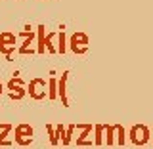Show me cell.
<instances>
[{"label":"cell","mask_w":153,"mask_h":149,"mask_svg":"<svg viewBox=\"0 0 153 149\" xmlns=\"http://www.w3.org/2000/svg\"><path fill=\"white\" fill-rule=\"evenodd\" d=\"M4 94V86H2V82H0V96Z\"/></svg>","instance_id":"obj_20"},{"label":"cell","mask_w":153,"mask_h":149,"mask_svg":"<svg viewBox=\"0 0 153 149\" xmlns=\"http://www.w3.org/2000/svg\"><path fill=\"white\" fill-rule=\"evenodd\" d=\"M33 140H35V130H33V126L29 122H21L16 126V143L17 145H31Z\"/></svg>","instance_id":"obj_8"},{"label":"cell","mask_w":153,"mask_h":149,"mask_svg":"<svg viewBox=\"0 0 153 149\" xmlns=\"http://www.w3.org/2000/svg\"><path fill=\"white\" fill-rule=\"evenodd\" d=\"M67 48H69L75 56L86 54V52H88V48H90V38H88V35L82 33V31L73 33V35L67 38Z\"/></svg>","instance_id":"obj_1"},{"label":"cell","mask_w":153,"mask_h":149,"mask_svg":"<svg viewBox=\"0 0 153 149\" xmlns=\"http://www.w3.org/2000/svg\"><path fill=\"white\" fill-rule=\"evenodd\" d=\"M61 31H57V44H56V50H57V54H65L67 52V35H65V31H63V25L59 27Z\"/></svg>","instance_id":"obj_13"},{"label":"cell","mask_w":153,"mask_h":149,"mask_svg":"<svg viewBox=\"0 0 153 149\" xmlns=\"http://www.w3.org/2000/svg\"><path fill=\"white\" fill-rule=\"evenodd\" d=\"M48 99H57V79L56 76H50L48 79Z\"/></svg>","instance_id":"obj_15"},{"label":"cell","mask_w":153,"mask_h":149,"mask_svg":"<svg viewBox=\"0 0 153 149\" xmlns=\"http://www.w3.org/2000/svg\"><path fill=\"white\" fill-rule=\"evenodd\" d=\"M16 36L23 38V44L17 46L19 56H29V54H35L36 52V33H35V29H31V31H19Z\"/></svg>","instance_id":"obj_4"},{"label":"cell","mask_w":153,"mask_h":149,"mask_svg":"<svg viewBox=\"0 0 153 149\" xmlns=\"http://www.w3.org/2000/svg\"><path fill=\"white\" fill-rule=\"evenodd\" d=\"M126 138L134 145H146V143L151 142V130L146 124H134L130 130L126 132Z\"/></svg>","instance_id":"obj_2"},{"label":"cell","mask_w":153,"mask_h":149,"mask_svg":"<svg viewBox=\"0 0 153 149\" xmlns=\"http://www.w3.org/2000/svg\"><path fill=\"white\" fill-rule=\"evenodd\" d=\"M103 126L105 124H94V145H103Z\"/></svg>","instance_id":"obj_17"},{"label":"cell","mask_w":153,"mask_h":149,"mask_svg":"<svg viewBox=\"0 0 153 149\" xmlns=\"http://www.w3.org/2000/svg\"><path fill=\"white\" fill-rule=\"evenodd\" d=\"M56 36H57V33H48V35L44 36V48H46V52H50V54H57V50H56V44H54V40H56Z\"/></svg>","instance_id":"obj_14"},{"label":"cell","mask_w":153,"mask_h":149,"mask_svg":"<svg viewBox=\"0 0 153 149\" xmlns=\"http://www.w3.org/2000/svg\"><path fill=\"white\" fill-rule=\"evenodd\" d=\"M75 130H80V136L76 138V145L79 147H92V132H94V124L92 122H75Z\"/></svg>","instance_id":"obj_7"},{"label":"cell","mask_w":153,"mask_h":149,"mask_svg":"<svg viewBox=\"0 0 153 149\" xmlns=\"http://www.w3.org/2000/svg\"><path fill=\"white\" fill-rule=\"evenodd\" d=\"M46 132H48V138H50L52 145H59V140L56 138V132H54V124H46Z\"/></svg>","instance_id":"obj_19"},{"label":"cell","mask_w":153,"mask_h":149,"mask_svg":"<svg viewBox=\"0 0 153 149\" xmlns=\"http://www.w3.org/2000/svg\"><path fill=\"white\" fill-rule=\"evenodd\" d=\"M36 33V54H46V48H44V36H46V27L42 25H36L35 29Z\"/></svg>","instance_id":"obj_11"},{"label":"cell","mask_w":153,"mask_h":149,"mask_svg":"<svg viewBox=\"0 0 153 149\" xmlns=\"http://www.w3.org/2000/svg\"><path fill=\"white\" fill-rule=\"evenodd\" d=\"M73 132H75V122L69 124V126H65V138L61 140V145H69L71 140H73Z\"/></svg>","instance_id":"obj_18"},{"label":"cell","mask_w":153,"mask_h":149,"mask_svg":"<svg viewBox=\"0 0 153 149\" xmlns=\"http://www.w3.org/2000/svg\"><path fill=\"white\" fill-rule=\"evenodd\" d=\"M115 130H117V124H105L103 126V143L115 145Z\"/></svg>","instance_id":"obj_12"},{"label":"cell","mask_w":153,"mask_h":149,"mask_svg":"<svg viewBox=\"0 0 153 149\" xmlns=\"http://www.w3.org/2000/svg\"><path fill=\"white\" fill-rule=\"evenodd\" d=\"M25 80L19 76V73L16 71L13 73V76L8 80V84H6V88H8V96H10V99H16V102H19V99H23L25 98V94H27V88H25Z\"/></svg>","instance_id":"obj_3"},{"label":"cell","mask_w":153,"mask_h":149,"mask_svg":"<svg viewBox=\"0 0 153 149\" xmlns=\"http://www.w3.org/2000/svg\"><path fill=\"white\" fill-rule=\"evenodd\" d=\"M12 130H13V126L10 122H2V124H0V145H2V147H12L13 145V142L8 140V136H10Z\"/></svg>","instance_id":"obj_10"},{"label":"cell","mask_w":153,"mask_h":149,"mask_svg":"<svg viewBox=\"0 0 153 149\" xmlns=\"http://www.w3.org/2000/svg\"><path fill=\"white\" fill-rule=\"evenodd\" d=\"M69 71H63L61 76L57 79V98L61 99L63 107H69V98H67V80H69Z\"/></svg>","instance_id":"obj_9"},{"label":"cell","mask_w":153,"mask_h":149,"mask_svg":"<svg viewBox=\"0 0 153 149\" xmlns=\"http://www.w3.org/2000/svg\"><path fill=\"white\" fill-rule=\"evenodd\" d=\"M27 94L31 96L33 99H36V102H40V99H44L48 96V80L40 79V76H36V79H33L31 82L27 86Z\"/></svg>","instance_id":"obj_6"},{"label":"cell","mask_w":153,"mask_h":149,"mask_svg":"<svg viewBox=\"0 0 153 149\" xmlns=\"http://www.w3.org/2000/svg\"><path fill=\"white\" fill-rule=\"evenodd\" d=\"M16 50H17V36L10 31H2L0 33V54H4L8 61H12V56Z\"/></svg>","instance_id":"obj_5"},{"label":"cell","mask_w":153,"mask_h":149,"mask_svg":"<svg viewBox=\"0 0 153 149\" xmlns=\"http://www.w3.org/2000/svg\"><path fill=\"white\" fill-rule=\"evenodd\" d=\"M115 143H117V145H124V143H126V130H124L123 124H117V130H115Z\"/></svg>","instance_id":"obj_16"}]
</instances>
